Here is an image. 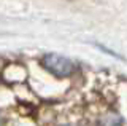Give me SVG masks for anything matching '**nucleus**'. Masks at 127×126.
I'll use <instances>...</instances> for the list:
<instances>
[{"mask_svg": "<svg viewBox=\"0 0 127 126\" xmlns=\"http://www.w3.org/2000/svg\"><path fill=\"white\" fill-rule=\"evenodd\" d=\"M43 67H45L48 72H51L56 77H68L71 72H73V62L70 59L61 56V54H54L49 53L43 58Z\"/></svg>", "mask_w": 127, "mask_h": 126, "instance_id": "obj_1", "label": "nucleus"}, {"mask_svg": "<svg viewBox=\"0 0 127 126\" xmlns=\"http://www.w3.org/2000/svg\"><path fill=\"white\" fill-rule=\"evenodd\" d=\"M0 126H3V120H2V118H0Z\"/></svg>", "mask_w": 127, "mask_h": 126, "instance_id": "obj_2", "label": "nucleus"}]
</instances>
